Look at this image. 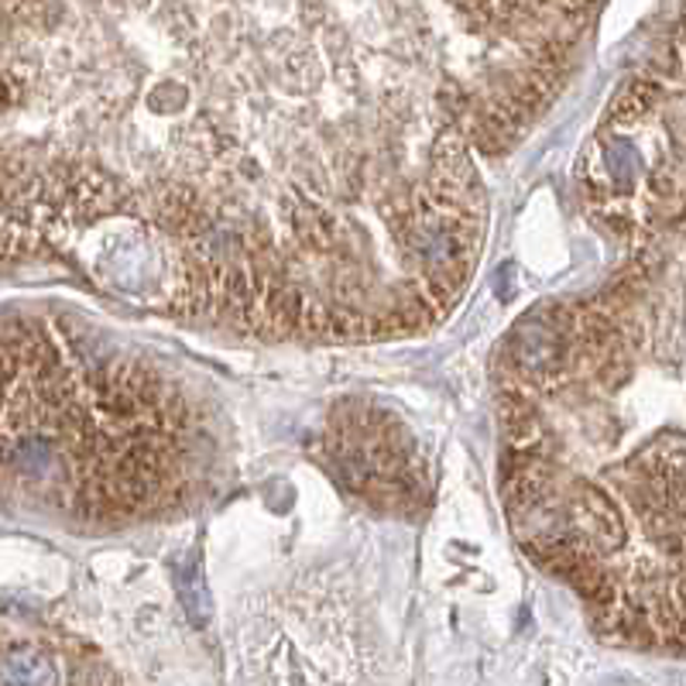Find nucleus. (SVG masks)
<instances>
[{"mask_svg":"<svg viewBox=\"0 0 686 686\" xmlns=\"http://www.w3.org/2000/svg\"><path fill=\"white\" fill-rule=\"evenodd\" d=\"M176 590L183 597V608H186L189 621L196 628H206L209 615H213V597H209V584L203 574V556L196 549L186 552L183 564L176 567Z\"/></svg>","mask_w":686,"mask_h":686,"instance_id":"nucleus-1","label":"nucleus"}]
</instances>
